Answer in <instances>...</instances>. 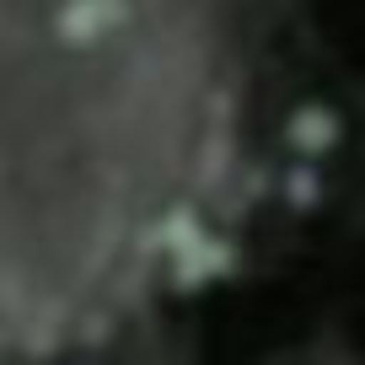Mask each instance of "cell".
<instances>
[{
	"mask_svg": "<svg viewBox=\"0 0 365 365\" xmlns=\"http://www.w3.org/2000/svg\"><path fill=\"white\" fill-rule=\"evenodd\" d=\"M237 0H0V365H86L205 279L242 194Z\"/></svg>",
	"mask_w": 365,
	"mask_h": 365,
	"instance_id": "6da1fadb",
	"label": "cell"
}]
</instances>
